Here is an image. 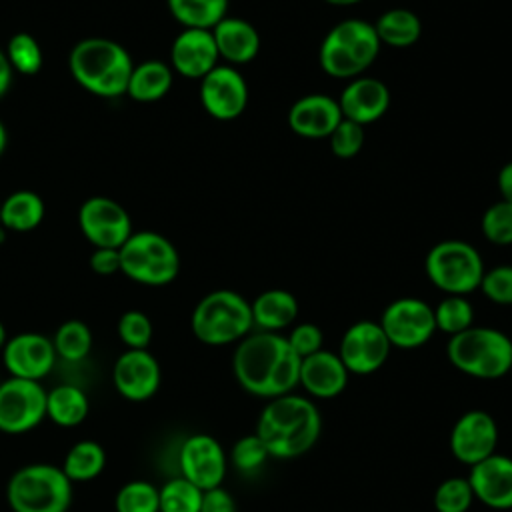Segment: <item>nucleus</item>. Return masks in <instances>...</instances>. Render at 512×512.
Listing matches in <instances>:
<instances>
[{"mask_svg":"<svg viewBox=\"0 0 512 512\" xmlns=\"http://www.w3.org/2000/svg\"><path fill=\"white\" fill-rule=\"evenodd\" d=\"M10 66L14 72L22 76H34L40 72L44 56L38 40L28 32H16L10 36L6 50H4Z\"/></svg>","mask_w":512,"mask_h":512,"instance_id":"72a5a7b5","label":"nucleus"},{"mask_svg":"<svg viewBox=\"0 0 512 512\" xmlns=\"http://www.w3.org/2000/svg\"><path fill=\"white\" fill-rule=\"evenodd\" d=\"M170 14L184 28L212 30L228 10V0H166Z\"/></svg>","mask_w":512,"mask_h":512,"instance_id":"7c9ffc66","label":"nucleus"},{"mask_svg":"<svg viewBox=\"0 0 512 512\" xmlns=\"http://www.w3.org/2000/svg\"><path fill=\"white\" fill-rule=\"evenodd\" d=\"M200 102L216 120L238 118L248 104V84L234 66H216L200 80Z\"/></svg>","mask_w":512,"mask_h":512,"instance_id":"f3484780","label":"nucleus"},{"mask_svg":"<svg viewBox=\"0 0 512 512\" xmlns=\"http://www.w3.org/2000/svg\"><path fill=\"white\" fill-rule=\"evenodd\" d=\"M6 340H8V334H6V328H4V324H2V320H0V352H2L4 344H6Z\"/></svg>","mask_w":512,"mask_h":512,"instance_id":"3c124183","label":"nucleus"},{"mask_svg":"<svg viewBox=\"0 0 512 512\" xmlns=\"http://www.w3.org/2000/svg\"><path fill=\"white\" fill-rule=\"evenodd\" d=\"M68 68L72 78L90 94L100 98H116L126 94L132 74V58L128 50L110 38H84L70 56Z\"/></svg>","mask_w":512,"mask_h":512,"instance_id":"7ed1b4c3","label":"nucleus"},{"mask_svg":"<svg viewBox=\"0 0 512 512\" xmlns=\"http://www.w3.org/2000/svg\"><path fill=\"white\" fill-rule=\"evenodd\" d=\"M424 270L428 280L444 294L466 296L480 286L484 262L472 244L464 240H442L428 250Z\"/></svg>","mask_w":512,"mask_h":512,"instance_id":"1a4fd4ad","label":"nucleus"},{"mask_svg":"<svg viewBox=\"0 0 512 512\" xmlns=\"http://www.w3.org/2000/svg\"><path fill=\"white\" fill-rule=\"evenodd\" d=\"M118 336L128 350H146L152 340V322L140 310H126L118 320Z\"/></svg>","mask_w":512,"mask_h":512,"instance_id":"ea45409f","label":"nucleus"},{"mask_svg":"<svg viewBox=\"0 0 512 512\" xmlns=\"http://www.w3.org/2000/svg\"><path fill=\"white\" fill-rule=\"evenodd\" d=\"M90 402L86 392L74 384H58L46 392V418L56 426L74 428L86 420Z\"/></svg>","mask_w":512,"mask_h":512,"instance_id":"a878e982","label":"nucleus"},{"mask_svg":"<svg viewBox=\"0 0 512 512\" xmlns=\"http://www.w3.org/2000/svg\"><path fill=\"white\" fill-rule=\"evenodd\" d=\"M434 322L436 330L448 336L460 334L474 326V308L466 296L446 294V298H442L434 308Z\"/></svg>","mask_w":512,"mask_h":512,"instance_id":"473e14b6","label":"nucleus"},{"mask_svg":"<svg viewBox=\"0 0 512 512\" xmlns=\"http://www.w3.org/2000/svg\"><path fill=\"white\" fill-rule=\"evenodd\" d=\"M252 322L254 328L264 332H280L294 324L298 316V300L292 292L282 288H272L258 294L252 302Z\"/></svg>","mask_w":512,"mask_h":512,"instance_id":"393cba45","label":"nucleus"},{"mask_svg":"<svg viewBox=\"0 0 512 512\" xmlns=\"http://www.w3.org/2000/svg\"><path fill=\"white\" fill-rule=\"evenodd\" d=\"M328 4H334V6H352V4H358L362 0H324Z\"/></svg>","mask_w":512,"mask_h":512,"instance_id":"8fccbe9b","label":"nucleus"},{"mask_svg":"<svg viewBox=\"0 0 512 512\" xmlns=\"http://www.w3.org/2000/svg\"><path fill=\"white\" fill-rule=\"evenodd\" d=\"M118 250L120 272L138 284L166 286L176 280L180 272V256L176 246L158 232H132Z\"/></svg>","mask_w":512,"mask_h":512,"instance_id":"6e6552de","label":"nucleus"},{"mask_svg":"<svg viewBox=\"0 0 512 512\" xmlns=\"http://www.w3.org/2000/svg\"><path fill=\"white\" fill-rule=\"evenodd\" d=\"M192 334L208 346L240 342L254 328L250 302L234 290L208 292L192 310Z\"/></svg>","mask_w":512,"mask_h":512,"instance_id":"0eeeda50","label":"nucleus"},{"mask_svg":"<svg viewBox=\"0 0 512 512\" xmlns=\"http://www.w3.org/2000/svg\"><path fill=\"white\" fill-rule=\"evenodd\" d=\"M380 44L392 48H408L418 42L422 34L420 18L408 8H390L374 24Z\"/></svg>","mask_w":512,"mask_h":512,"instance_id":"c85d7f7f","label":"nucleus"},{"mask_svg":"<svg viewBox=\"0 0 512 512\" xmlns=\"http://www.w3.org/2000/svg\"><path fill=\"white\" fill-rule=\"evenodd\" d=\"M338 106L342 118L366 126L386 114L390 106V90L378 78L358 76L342 90Z\"/></svg>","mask_w":512,"mask_h":512,"instance_id":"412c9836","label":"nucleus"},{"mask_svg":"<svg viewBox=\"0 0 512 512\" xmlns=\"http://www.w3.org/2000/svg\"><path fill=\"white\" fill-rule=\"evenodd\" d=\"M478 288L490 302L500 306H510L512 304V266L500 264L490 270H484V276Z\"/></svg>","mask_w":512,"mask_h":512,"instance_id":"a19ab883","label":"nucleus"},{"mask_svg":"<svg viewBox=\"0 0 512 512\" xmlns=\"http://www.w3.org/2000/svg\"><path fill=\"white\" fill-rule=\"evenodd\" d=\"M380 46L374 24L360 18H346L334 24L324 36L318 50V62L328 76L352 80L372 66Z\"/></svg>","mask_w":512,"mask_h":512,"instance_id":"20e7f679","label":"nucleus"},{"mask_svg":"<svg viewBox=\"0 0 512 512\" xmlns=\"http://www.w3.org/2000/svg\"><path fill=\"white\" fill-rule=\"evenodd\" d=\"M290 348L300 356V358H306L318 350H322V342H324V336H322V330L312 324V322H302V324H296L290 334L286 336Z\"/></svg>","mask_w":512,"mask_h":512,"instance_id":"37998d69","label":"nucleus"},{"mask_svg":"<svg viewBox=\"0 0 512 512\" xmlns=\"http://www.w3.org/2000/svg\"><path fill=\"white\" fill-rule=\"evenodd\" d=\"M468 482L474 500L494 510L512 508V458L492 454L482 462L470 466Z\"/></svg>","mask_w":512,"mask_h":512,"instance_id":"aec40b11","label":"nucleus"},{"mask_svg":"<svg viewBox=\"0 0 512 512\" xmlns=\"http://www.w3.org/2000/svg\"><path fill=\"white\" fill-rule=\"evenodd\" d=\"M12 74H14V70H12L10 62L4 54V50H0V98L8 92V88L12 84Z\"/></svg>","mask_w":512,"mask_h":512,"instance_id":"de8ad7c7","label":"nucleus"},{"mask_svg":"<svg viewBox=\"0 0 512 512\" xmlns=\"http://www.w3.org/2000/svg\"><path fill=\"white\" fill-rule=\"evenodd\" d=\"M348 376L350 372L346 370L338 352H330L322 348L300 360L298 384L312 398L328 400L344 392L348 384Z\"/></svg>","mask_w":512,"mask_h":512,"instance_id":"5701e85b","label":"nucleus"},{"mask_svg":"<svg viewBox=\"0 0 512 512\" xmlns=\"http://www.w3.org/2000/svg\"><path fill=\"white\" fill-rule=\"evenodd\" d=\"M56 358L52 338L40 332H20L2 348V362L12 378L40 382L52 372Z\"/></svg>","mask_w":512,"mask_h":512,"instance_id":"dca6fc26","label":"nucleus"},{"mask_svg":"<svg viewBox=\"0 0 512 512\" xmlns=\"http://www.w3.org/2000/svg\"><path fill=\"white\" fill-rule=\"evenodd\" d=\"M112 382L116 392L130 402L150 400L162 382V370L152 352L128 350L122 352L112 368Z\"/></svg>","mask_w":512,"mask_h":512,"instance_id":"a211bd4d","label":"nucleus"},{"mask_svg":"<svg viewBox=\"0 0 512 512\" xmlns=\"http://www.w3.org/2000/svg\"><path fill=\"white\" fill-rule=\"evenodd\" d=\"M322 432V418L316 404L294 392L272 398L264 404L256 434L274 458H296L312 450Z\"/></svg>","mask_w":512,"mask_h":512,"instance_id":"f03ea898","label":"nucleus"},{"mask_svg":"<svg viewBox=\"0 0 512 512\" xmlns=\"http://www.w3.org/2000/svg\"><path fill=\"white\" fill-rule=\"evenodd\" d=\"M106 466V452L96 440H78L70 446L60 468L70 482H90L102 474Z\"/></svg>","mask_w":512,"mask_h":512,"instance_id":"c756f323","label":"nucleus"},{"mask_svg":"<svg viewBox=\"0 0 512 512\" xmlns=\"http://www.w3.org/2000/svg\"><path fill=\"white\" fill-rule=\"evenodd\" d=\"M390 342L374 320H358L346 328L338 356L350 374L368 376L380 370L390 356Z\"/></svg>","mask_w":512,"mask_h":512,"instance_id":"ddd939ff","label":"nucleus"},{"mask_svg":"<svg viewBox=\"0 0 512 512\" xmlns=\"http://www.w3.org/2000/svg\"><path fill=\"white\" fill-rule=\"evenodd\" d=\"M44 200L32 190H18L0 202V226L12 232H30L44 218Z\"/></svg>","mask_w":512,"mask_h":512,"instance_id":"bb28decb","label":"nucleus"},{"mask_svg":"<svg viewBox=\"0 0 512 512\" xmlns=\"http://www.w3.org/2000/svg\"><path fill=\"white\" fill-rule=\"evenodd\" d=\"M342 120L338 100L326 94H308L298 98L288 110V126L294 134L310 140L328 138Z\"/></svg>","mask_w":512,"mask_h":512,"instance_id":"4be33fe9","label":"nucleus"},{"mask_svg":"<svg viewBox=\"0 0 512 512\" xmlns=\"http://www.w3.org/2000/svg\"><path fill=\"white\" fill-rule=\"evenodd\" d=\"M6 500L12 512H68L72 482L56 464H26L10 476Z\"/></svg>","mask_w":512,"mask_h":512,"instance_id":"423d86ee","label":"nucleus"},{"mask_svg":"<svg viewBox=\"0 0 512 512\" xmlns=\"http://www.w3.org/2000/svg\"><path fill=\"white\" fill-rule=\"evenodd\" d=\"M172 68L160 60H146L132 68L126 94L138 102H154L168 94L172 86Z\"/></svg>","mask_w":512,"mask_h":512,"instance_id":"cd10ccee","label":"nucleus"},{"mask_svg":"<svg viewBox=\"0 0 512 512\" xmlns=\"http://www.w3.org/2000/svg\"><path fill=\"white\" fill-rule=\"evenodd\" d=\"M432 500L436 512H468L474 502V494L468 478L452 476L438 484Z\"/></svg>","mask_w":512,"mask_h":512,"instance_id":"e433bc0d","label":"nucleus"},{"mask_svg":"<svg viewBox=\"0 0 512 512\" xmlns=\"http://www.w3.org/2000/svg\"><path fill=\"white\" fill-rule=\"evenodd\" d=\"M510 374H512V368H510Z\"/></svg>","mask_w":512,"mask_h":512,"instance_id":"603ef678","label":"nucleus"},{"mask_svg":"<svg viewBox=\"0 0 512 512\" xmlns=\"http://www.w3.org/2000/svg\"><path fill=\"white\" fill-rule=\"evenodd\" d=\"M6 144H8V134H6V128H4V124H2V120H0V156H2L4 150H6Z\"/></svg>","mask_w":512,"mask_h":512,"instance_id":"09e8293b","label":"nucleus"},{"mask_svg":"<svg viewBox=\"0 0 512 512\" xmlns=\"http://www.w3.org/2000/svg\"><path fill=\"white\" fill-rule=\"evenodd\" d=\"M300 356L280 332H250L232 354V372L242 390L258 398H278L294 392L300 376Z\"/></svg>","mask_w":512,"mask_h":512,"instance_id":"f257e3e1","label":"nucleus"},{"mask_svg":"<svg viewBox=\"0 0 512 512\" xmlns=\"http://www.w3.org/2000/svg\"><path fill=\"white\" fill-rule=\"evenodd\" d=\"M498 426L490 412L468 410L452 426L448 446L452 456L468 466L482 462L496 452Z\"/></svg>","mask_w":512,"mask_h":512,"instance_id":"2eb2a0df","label":"nucleus"},{"mask_svg":"<svg viewBox=\"0 0 512 512\" xmlns=\"http://www.w3.org/2000/svg\"><path fill=\"white\" fill-rule=\"evenodd\" d=\"M78 224L94 248H120L132 234L130 214L108 196L84 200L78 210Z\"/></svg>","mask_w":512,"mask_h":512,"instance_id":"f8f14e48","label":"nucleus"},{"mask_svg":"<svg viewBox=\"0 0 512 512\" xmlns=\"http://www.w3.org/2000/svg\"><path fill=\"white\" fill-rule=\"evenodd\" d=\"M212 36L218 56L230 64H248L260 50L258 30L244 18L224 16L214 28Z\"/></svg>","mask_w":512,"mask_h":512,"instance_id":"b1692460","label":"nucleus"},{"mask_svg":"<svg viewBox=\"0 0 512 512\" xmlns=\"http://www.w3.org/2000/svg\"><path fill=\"white\" fill-rule=\"evenodd\" d=\"M378 324L390 346L402 350L424 346L436 332L434 308L414 296L392 300L384 308Z\"/></svg>","mask_w":512,"mask_h":512,"instance_id":"9d476101","label":"nucleus"},{"mask_svg":"<svg viewBox=\"0 0 512 512\" xmlns=\"http://www.w3.org/2000/svg\"><path fill=\"white\" fill-rule=\"evenodd\" d=\"M230 458H232V464L236 470H240L244 474H254L266 464V460L270 458V452L264 446V442L260 440V436L254 432V434H246L234 442Z\"/></svg>","mask_w":512,"mask_h":512,"instance_id":"58836bf2","label":"nucleus"},{"mask_svg":"<svg viewBox=\"0 0 512 512\" xmlns=\"http://www.w3.org/2000/svg\"><path fill=\"white\" fill-rule=\"evenodd\" d=\"M330 140V148L334 152V156L348 160L354 158L364 144V126L342 118L338 122V126L332 130V134L328 136Z\"/></svg>","mask_w":512,"mask_h":512,"instance_id":"79ce46f5","label":"nucleus"},{"mask_svg":"<svg viewBox=\"0 0 512 512\" xmlns=\"http://www.w3.org/2000/svg\"><path fill=\"white\" fill-rule=\"evenodd\" d=\"M480 230L484 238L498 246L512 244V204L500 200L486 208L480 220Z\"/></svg>","mask_w":512,"mask_h":512,"instance_id":"4c0bfd02","label":"nucleus"},{"mask_svg":"<svg viewBox=\"0 0 512 512\" xmlns=\"http://www.w3.org/2000/svg\"><path fill=\"white\" fill-rule=\"evenodd\" d=\"M160 512H200L202 492L190 480L176 476L166 480L160 488Z\"/></svg>","mask_w":512,"mask_h":512,"instance_id":"f704fd0d","label":"nucleus"},{"mask_svg":"<svg viewBox=\"0 0 512 512\" xmlns=\"http://www.w3.org/2000/svg\"><path fill=\"white\" fill-rule=\"evenodd\" d=\"M498 190L502 194V200L512 204V162L504 164L498 172Z\"/></svg>","mask_w":512,"mask_h":512,"instance_id":"49530a36","label":"nucleus"},{"mask_svg":"<svg viewBox=\"0 0 512 512\" xmlns=\"http://www.w3.org/2000/svg\"><path fill=\"white\" fill-rule=\"evenodd\" d=\"M52 344L62 360L80 362L92 350V332L82 320H66L54 332Z\"/></svg>","mask_w":512,"mask_h":512,"instance_id":"2f4dec72","label":"nucleus"},{"mask_svg":"<svg viewBox=\"0 0 512 512\" xmlns=\"http://www.w3.org/2000/svg\"><path fill=\"white\" fill-rule=\"evenodd\" d=\"M46 388L36 380L0 382V432L26 434L46 418Z\"/></svg>","mask_w":512,"mask_h":512,"instance_id":"9b49d317","label":"nucleus"},{"mask_svg":"<svg viewBox=\"0 0 512 512\" xmlns=\"http://www.w3.org/2000/svg\"><path fill=\"white\" fill-rule=\"evenodd\" d=\"M178 466L182 478L190 480L200 490H210L222 486L228 458L222 444L214 436L196 432L182 442L178 450Z\"/></svg>","mask_w":512,"mask_h":512,"instance_id":"4468645a","label":"nucleus"},{"mask_svg":"<svg viewBox=\"0 0 512 512\" xmlns=\"http://www.w3.org/2000/svg\"><path fill=\"white\" fill-rule=\"evenodd\" d=\"M88 262L96 274H102V276L116 274V272H120V250L118 248H94Z\"/></svg>","mask_w":512,"mask_h":512,"instance_id":"a18cd8bd","label":"nucleus"},{"mask_svg":"<svg viewBox=\"0 0 512 512\" xmlns=\"http://www.w3.org/2000/svg\"><path fill=\"white\" fill-rule=\"evenodd\" d=\"M448 362L462 374L480 380H496L510 374L512 340L488 326H470L450 336L446 344Z\"/></svg>","mask_w":512,"mask_h":512,"instance_id":"39448f33","label":"nucleus"},{"mask_svg":"<svg viewBox=\"0 0 512 512\" xmlns=\"http://www.w3.org/2000/svg\"><path fill=\"white\" fill-rule=\"evenodd\" d=\"M116 512H160V492L148 480H130L116 492Z\"/></svg>","mask_w":512,"mask_h":512,"instance_id":"c9c22d12","label":"nucleus"},{"mask_svg":"<svg viewBox=\"0 0 512 512\" xmlns=\"http://www.w3.org/2000/svg\"><path fill=\"white\" fill-rule=\"evenodd\" d=\"M200 512H236V500L226 488L216 486L202 492Z\"/></svg>","mask_w":512,"mask_h":512,"instance_id":"c03bdc74","label":"nucleus"},{"mask_svg":"<svg viewBox=\"0 0 512 512\" xmlns=\"http://www.w3.org/2000/svg\"><path fill=\"white\" fill-rule=\"evenodd\" d=\"M218 58L212 30L204 28H184L170 48V68L190 80H202L218 66Z\"/></svg>","mask_w":512,"mask_h":512,"instance_id":"6ab92c4d","label":"nucleus"}]
</instances>
